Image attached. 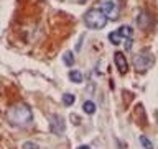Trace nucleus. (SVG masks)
<instances>
[{"label":"nucleus","mask_w":158,"mask_h":149,"mask_svg":"<svg viewBox=\"0 0 158 149\" xmlns=\"http://www.w3.org/2000/svg\"><path fill=\"white\" fill-rule=\"evenodd\" d=\"M7 118L15 126H27L33 120V113H31V108L27 103H17V105L8 108Z\"/></svg>","instance_id":"obj_1"},{"label":"nucleus","mask_w":158,"mask_h":149,"mask_svg":"<svg viewBox=\"0 0 158 149\" xmlns=\"http://www.w3.org/2000/svg\"><path fill=\"white\" fill-rule=\"evenodd\" d=\"M107 22H109V18L99 8H91L89 12H86V15H84V23H86V26L92 28V29L106 28Z\"/></svg>","instance_id":"obj_2"},{"label":"nucleus","mask_w":158,"mask_h":149,"mask_svg":"<svg viewBox=\"0 0 158 149\" xmlns=\"http://www.w3.org/2000/svg\"><path fill=\"white\" fill-rule=\"evenodd\" d=\"M99 10L109 18H115L117 17V10H118V2L117 0H101L99 2Z\"/></svg>","instance_id":"obj_3"},{"label":"nucleus","mask_w":158,"mask_h":149,"mask_svg":"<svg viewBox=\"0 0 158 149\" xmlns=\"http://www.w3.org/2000/svg\"><path fill=\"white\" fill-rule=\"evenodd\" d=\"M152 62H153V59L148 53H138L135 59H133V64H135L137 71H145V69L152 66Z\"/></svg>","instance_id":"obj_4"},{"label":"nucleus","mask_w":158,"mask_h":149,"mask_svg":"<svg viewBox=\"0 0 158 149\" xmlns=\"http://www.w3.org/2000/svg\"><path fill=\"white\" fill-rule=\"evenodd\" d=\"M64 118L61 115H53L51 116V121H49V126H51V131L54 133V135H63V131H64Z\"/></svg>","instance_id":"obj_5"},{"label":"nucleus","mask_w":158,"mask_h":149,"mask_svg":"<svg viewBox=\"0 0 158 149\" xmlns=\"http://www.w3.org/2000/svg\"><path fill=\"white\" fill-rule=\"evenodd\" d=\"M114 62H115L118 72H120V74H127V71H128V62H127V59H125V54L120 53V51H117L115 54H114Z\"/></svg>","instance_id":"obj_6"},{"label":"nucleus","mask_w":158,"mask_h":149,"mask_svg":"<svg viewBox=\"0 0 158 149\" xmlns=\"http://www.w3.org/2000/svg\"><path fill=\"white\" fill-rule=\"evenodd\" d=\"M117 33L120 34L122 38H132V34H133V29H132V26H128V25H122L120 28L117 29Z\"/></svg>","instance_id":"obj_7"},{"label":"nucleus","mask_w":158,"mask_h":149,"mask_svg":"<svg viewBox=\"0 0 158 149\" xmlns=\"http://www.w3.org/2000/svg\"><path fill=\"white\" fill-rule=\"evenodd\" d=\"M82 110H84V113H87V115H92V113H96L97 108H96V103L92 100H86L82 105Z\"/></svg>","instance_id":"obj_8"},{"label":"nucleus","mask_w":158,"mask_h":149,"mask_svg":"<svg viewBox=\"0 0 158 149\" xmlns=\"http://www.w3.org/2000/svg\"><path fill=\"white\" fill-rule=\"evenodd\" d=\"M69 80H73L74 84H81L82 82V74L79 71H71L69 72Z\"/></svg>","instance_id":"obj_9"},{"label":"nucleus","mask_w":158,"mask_h":149,"mask_svg":"<svg viewBox=\"0 0 158 149\" xmlns=\"http://www.w3.org/2000/svg\"><path fill=\"white\" fill-rule=\"evenodd\" d=\"M122 36L118 34L117 31H112V33H109V41H110L112 44H120L122 43Z\"/></svg>","instance_id":"obj_10"},{"label":"nucleus","mask_w":158,"mask_h":149,"mask_svg":"<svg viewBox=\"0 0 158 149\" xmlns=\"http://www.w3.org/2000/svg\"><path fill=\"white\" fill-rule=\"evenodd\" d=\"M63 103L66 107H71L74 103V95H73V93H64V95H63Z\"/></svg>","instance_id":"obj_11"},{"label":"nucleus","mask_w":158,"mask_h":149,"mask_svg":"<svg viewBox=\"0 0 158 149\" xmlns=\"http://www.w3.org/2000/svg\"><path fill=\"white\" fill-rule=\"evenodd\" d=\"M63 61L66 62V66H73V64H74V56H73V53H69V51H68L66 54H64Z\"/></svg>","instance_id":"obj_12"},{"label":"nucleus","mask_w":158,"mask_h":149,"mask_svg":"<svg viewBox=\"0 0 158 149\" xmlns=\"http://www.w3.org/2000/svg\"><path fill=\"white\" fill-rule=\"evenodd\" d=\"M140 143H142V146L145 147V149H153V144H152V141L148 139V138L140 136Z\"/></svg>","instance_id":"obj_13"},{"label":"nucleus","mask_w":158,"mask_h":149,"mask_svg":"<svg viewBox=\"0 0 158 149\" xmlns=\"http://www.w3.org/2000/svg\"><path fill=\"white\" fill-rule=\"evenodd\" d=\"M22 149H38V146H36V143H33V141H25L22 144Z\"/></svg>","instance_id":"obj_14"},{"label":"nucleus","mask_w":158,"mask_h":149,"mask_svg":"<svg viewBox=\"0 0 158 149\" xmlns=\"http://www.w3.org/2000/svg\"><path fill=\"white\" fill-rule=\"evenodd\" d=\"M125 49H127V51H128V49H132V38L125 39Z\"/></svg>","instance_id":"obj_15"},{"label":"nucleus","mask_w":158,"mask_h":149,"mask_svg":"<svg viewBox=\"0 0 158 149\" xmlns=\"http://www.w3.org/2000/svg\"><path fill=\"white\" fill-rule=\"evenodd\" d=\"M77 149H89V146H86V144H82V146H79Z\"/></svg>","instance_id":"obj_16"},{"label":"nucleus","mask_w":158,"mask_h":149,"mask_svg":"<svg viewBox=\"0 0 158 149\" xmlns=\"http://www.w3.org/2000/svg\"><path fill=\"white\" fill-rule=\"evenodd\" d=\"M156 116H158V112H156Z\"/></svg>","instance_id":"obj_17"}]
</instances>
